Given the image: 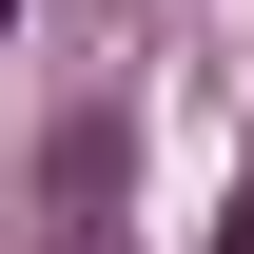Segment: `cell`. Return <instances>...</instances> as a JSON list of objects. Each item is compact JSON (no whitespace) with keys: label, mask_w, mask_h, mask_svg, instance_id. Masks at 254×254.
Instances as JSON below:
<instances>
[{"label":"cell","mask_w":254,"mask_h":254,"mask_svg":"<svg viewBox=\"0 0 254 254\" xmlns=\"http://www.w3.org/2000/svg\"><path fill=\"white\" fill-rule=\"evenodd\" d=\"M215 254H254V195H235V215H215Z\"/></svg>","instance_id":"cell-1"},{"label":"cell","mask_w":254,"mask_h":254,"mask_svg":"<svg viewBox=\"0 0 254 254\" xmlns=\"http://www.w3.org/2000/svg\"><path fill=\"white\" fill-rule=\"evenodd\" d=\"M0 39H20V0H0Z\"/></svg>","instance_id":"cell-2"}]
</instances>
